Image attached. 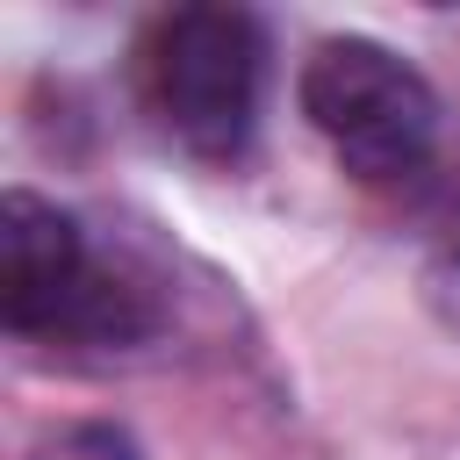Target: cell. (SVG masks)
Masks as SVG:
<instances>
[{"instance_id": "obj_1", "label": "cell", "mask_w": 460, "mask_h": 460, "mask_svg": "<svg viewBox=\"0 0 460 460\" xmlns=\"http://www.w3.org/2000/svg\"><path fill=\"white\" fill-rule=\"evenodd\" d=\"M0 323L14 338H50V345H144L158 331V309L144 280L108 266L79 216L7 187L0 201Z\"/></svg>"}, {"instance_id": "obj_2", "label": "cell", "mask_w": 460, "mask_h": 460, "mask_svg": "<svg viewBox=\"0 0 460 460\" xmlns=\"http://www.w3.org/2000/svg\"><path fill=\"white\" fill-rule=\"evenodd\" d=\"M302 115L331 144V158L367 187H402L438 151V93L431 79L374 43V36H323L302 58Z\"/></svg>"}, {"instance_id": "obj_3", "label": "cell", "mask_w": 460, "mask_h": 460, "mask_svg": "<svg viewBox=\"0 0 460 460\" xmlns=\"http://www.w3.org/2000/svg\"><path fill=\"white\" fill-rule=\"evenodd\" d=\"M144 101L172 144L194 158H237L259 129L266 29L244 7H172L137 50Z\"/></svg>"}, {"instance_id": "obj_4", "label": "cell", "mask_w": 460, "mask_h": 460, "mask_svg": "<svg viewBox=\"0 0 460 460\" xmlns=\"http://www.w3.org/2000/svg\"><path fill=\"white\" fill-rule=\"evenodd\" d=\"M29 460H144V446L108 417H72V424H50L29 446Z\"/></svg>"}, {"instance_id": "obj_5", "label": "cell", "mask_w": 460, "mask_h": 460, "mask_svg": "<svg viewBox=\"0 0 460 460\" xmlns=\"http://www.w3.org/2000/svg\"><path fill=\"white\" fill-rule=\"evenodd\" d=\"M446 280H453V309H460V244H453V273Z\"/></svg>"}]
</instances>
